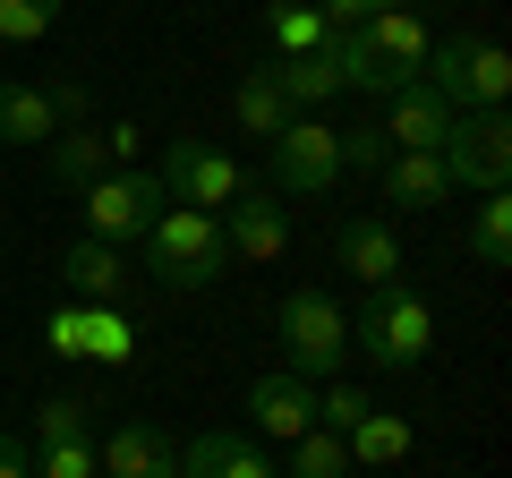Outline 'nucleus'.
Here are the masks:
<instances>
[{"mask_svg":"<svg viewBox=\"0 0 512 478\" xmlns=\"http://www.w3.org/2000/svg\"><path fill=\"white\" fill-rule=\"evenodd\" d=\"M137 248H146V274L171 282V291H205V282H222V265H231L222 214H197V205H163Z\"/></svg>","mask_w":512,"mask_h":478,"instance_id":"f257e3e1","label":"nucleus"},{"mask_svg":"<svg viewBox=\"0 0 512 478\" xmlns=\"http://www.w3.org/2000/svg\"><path fill=\"white\" fill-rule=\"evenodd\" d=\"M350 350H367V368H419L427 350H436V308H427L410 282H384L367 291V308L350 316Z\"/></svg>","mask_w":512,"mask_h":478,"instance_id":"f03ea898","label":"nucleus"},{"mask_svg":"<svg viewBox=\"0 0 512 478\" xmlns=\"http://www.w3.org/2000/svg\"><path fill=\"white\" fill-rule=\"evenodd\" d=\"M419 86H436L453 111H504L512 52H504V43H487V35H444V43H427Z\"/></svg>","mask_w":512,"mask_h":478,"instance_id":"7ed1b4c3","label":"nucleus"},{"mask_svg":"<svg viewBox=\"0 0 512 478\" xmlns=\"http://www.w3.org/2000/svg\"><path fill=\"white\" fill-rule=\"evenodd\" d=\"M274 333H282L291 376H308V385H333V368L350 359V316L333 308L325 291H291V299L274 308Z\"/></svg>","mask_w":512,"mask_h":478,"instance_id":"20e7f679","label":"nucleus"},{"mask_svg":"<svg viewBox=\"0 0 512 478\" xmlns=\"http://www.w3.org/2000/svg\"><path fill=\"white\" fill-rule=\"evenodd\" d=\"M163 180L154 171H103L94 188H77V214H86V239H103V248H137V239L154 231V214H163Z\"/></svg>","mask_w":512,"mask_h":478,"instance_id":"39448f33","label":"nucleus"},{"mask_svg":"<svg viewBox=\"0 0 512 478\" xmlns=\"http://www.w3.org/2000/svg\"><path fill=\"white\" fill-rule=\"evenodd\" d=\"M436 163L453 171V188L495 197V188L512 180V120H504V111H453V129H444Z\"/></svg>","mask_w":512,"mask_h":478,"instance_id":"423d86ee","label":"nucleus"},{"mask_svg":"<svg viewBox=\"0 0 512 478\" xmlns=\"http://www.w3.org/2000/svg\"><path fill=\"white\" fill-rule=\"evenodd\" d=\"M154 180H163L171 205H197V214H222V205L248 197V171H239L222 146H205V137H171V154H163Z\"/></svg>","mask_w":512,"mask_h":478,"instance_id":"0eeeda50","label":"nucleus"},{"mask_svg":"<svg viewBox=\"0 0 512 478\" xmlns=\"http://www.w3.org/2000/svg\"><path fill=\"white\" fill-rule=\"evenodd\" d=\"M43 342H52V359H94V368H128V359H137V325H128V308H77V299H52Z\"/></svg>","mask_w":512,"mask_h":478,"instance_id":"6e6552de","label":"nucleus"},{"mask_svg":"<svg viewBox=\"0 0 512 478\" xmlns=\"http://www.w3.org/2000/svg\"><path fill=\"white\" fill-rule=\"evenodd\" d=\"M342 180V129L333 120H291L274 137V188L282 197H325Z\"/></svg>","mask_w":512,"mask_h":478,"instance_id":"1a4fd4ad","label":"nucleus"},{"mask_svg":"<svg viewBox=\"0 0 512 478\" xmlns=\"http://www.w3.org/2000/svg\"><path fill=\"white\" fill-rule=\"evenodd\" d=\"M384 146L393 154H436L444 146V129H453V103H444L436 86H419V77H410V86H393L384 94Z\"/></svg>","mask_w":512,"mask_h":478,"instance_id":"9d476101","label":"nucleus"},{"mask_svg":"<svg viewBox=\"0 0 512 478\" xmlns=\"http://www.w3.org/2000/svg\"><path fill=\"white\" fill-rule=\"evenodd\" d=\"M333 257H342V274H359L367 291H384V282H402V231L384 214H350L342 231H333Z\"/></svg>","mask_w":512,"mask_h":478,"instance_id":"9b49d317","label":"nucleus"},{"mask_svg":"<svg viewBox=\"0 0 512 478\" xmlns=\"http://www.w3.org/2000/svg\"><path fill=\"white\" fill-rule=\"evenodd\" d=\"M350 35H359L367 52L384 60V77H393V86H410V77H419V60H427V43H436V35H427V18L410 9V0L376 9V18H367V26H350Z\"/></svg>","mask_w":512,"mask_h":478,"instance_id":"f8f14e48","label":"nucleus"},{"mask_svg":"<svg viewBox=\"0 0 512 478\" xmlns=\"http://www.w3.org/2000/svg\"><path fill=\"white\" fill-rule=\"evenodd\" d=\"M94 470L103 478H180V444L163 436V427H111L103 444H94Z\"/></svg>","mask_w":512,"mask_h":478,"instance_id":"ddd939ff","label":"nucleus"},{"mask_svg":"<svg viewBox=\"0 0 512 478\" xmlns=\"http://www.w3.org/2000/svg\"><path fill=\"white\" fill-rule=\"evenodd\" d=\"M248 410H256V436H274V444H299L316 427V385L308 376H256L248 385Z\"/></svg>","mask_w":512,"mask_h":478,"instance_id":"4468645a","label":"nucleus"},{"mask_svg":"<svg viewBox=\"0 0 512 478\" xmlns=\"http://www.w3.org/2000/svg\"><path fill=\"white\" fill-rule=\"evenodd\" d=\"M222 248L231 257H248V265H274L282 248H291V214H282L274 197H239V205H222Z\"/></svg>","mask_w":512,"mask_h":478,"instance_id":"2eb2a0df","label":"nucleus"},{"mask_svg":"<svg viewBox=\"0 0 512 478\" xmlns=\"http://www.w3.org/2000/svg\"><path fill=\"white\" fill-rule=\"evenodd\" d=\"M60 299H77V308H120V248H103V239H77L69 257H60Z\"/></svg>","mask_w":512,"mask_h":478,"instance_id":"dca6fc26","label":"nucleus"},{"mask_svg":"<svg viewBox=\"0 0 512 478\" xmlns=\"http://www.w3.org/2000/svg\"><path fill=\"white\" fill-rule=\"evenodd\" d=\"M180 478H274V470H265L256 436H239V427H214V436L180 444Z\"/></svg>","mask_w":512,"mask_h":478,"instance_id":"f3484780","label":"nucleus"},{"mask_svg":"<svg viewBox=\"0 0 512 478\" xmlns=\"http://www.w3.org/2000/svg\"><path fill=\"white\" fill-rule=\"evenodd\" d=\"M52 137H60L52 86H0V146H52Z\"/></svg>","mask_w":512,"mask_h":478,"instance_id":"a211bd4d","label":"nucleus"},{"mask_svg":"<svg viewBox=\"0 0 512 478\" xmlns=\"http://www.w3.org/2000/svg\"><path fill=\"white\" fill-rule=\"evenodd\" d=\"M376 180H384V197H393V205H444V197H461L453 171H444L436 154H384Z\"/></svg>","mask_w":512,"mask_h":478,"instance_id":"6ab92c4d","label":"nucleus"},{"mask_svg":"<svg viewBox=\"0 0 512 478\" xmlns=\"http://www.w3.org/2000/svg\"><path fill=\"white\" fill-rule=\"evenodd\" d=\"M103 171H128L120 154H111V129H69V137H52V180H60V188H94Z\"/></svg>","mask_w":512,"mask_h":478,"instance_id":"aec40b11","label":"nucleus"},{"mask_svg":"<svg viewBox=\"0 0 512 478\" xmlns=\"http://www.w3.org/2000/svg\"><path fill=\"white\" fill-rule=\"evenodd\" d=\"M350 470H393V461H410V419H402V410H367V419L359 427H350Z\"/></svg>","mask_w":512,"mask_h":478,"instance_id":"412c9836","label":"nucleus"},{"mask_svg":"<svg viewBox=\"0 0 512 478\" xmlns=\"http://www.w3.org/2000/svg\"><path fill=\"white\" fill-rule=\"evenodd\" d=\"M274 86L291 94V111L333 103V94H342V69H333V35L316 43V52H299V60H274Z\"/></svg>","mask_w":512,"mask_h":478,"instance_id":"4be33fe9","label":"nucleus"},{"mask_svg":"<svg viewBox=\"0 0 512 478\" xmlns=\"http://www.w3.org/2000/svg\"><path fill=\"white\" fill-rule=\"evenodd\" d=\"M231 111H239V129H248V137H282V129H291V120H299V111H291V94L274 86V69H256V77H239Z\"/></svg>","mask_w":512,"mask_h":478,"instance_id":"5701e85b","label":"nucleus"},{"mask_svg":"<svg viewBox=\"0 0 512 478\" xmlns=\"http://www.w3.org/2000/svg\"><path fill=\"white\" fill-rule=\"evenodd\" d=\"M333 26L316 18V0H274V9H265V43H274L282 60H299V52H316V43H325Z\"/></svg>","mask_w":512,"mask_h":478,"instance_id":"b1692460","label":"nucleus"},{"mask_svg":"<svg viewBox=\"0 0 512 478\" xmlns=\"http://www.w3.org/2000/svg\"><path fill=\"white\" fill-rule=\"evenodd\" d=\"M470 257L487 265V274H504V265H512V197H504V188L478 205V222H470Z\"/></svg>","mask_w":512,"mask_h":478,"instance_id":"393cba45","label":"nucleus"},{"mask_svg":"<svg viewBox=\"0 0 512 478\" xmlns=\"http://www.w3.org/2000/svg\"><path fill=\"white\" fill-rule=\"evenodd\" d=\"M291 478H350V444L325 436V427H308V436L291 444Z\"/></svg>","mask_w":512,"mask_h":478,"instance_id":"a878e982","label":"nucleus"},{"mask_svg":"<svg viewBox=\"0 0 512 478\" xmlns=\"http://www.w3.org/2000/svg\"><path fill=\"white\" fill-rule=\"evenodd\" d=\"M35 444H94V402H43Z\"/></svg>","mask_w":512,"mask_h":478,"instance_id":"bb28decb","label":"nucleus"},{"mask_svg":"<svg viewBox=\"0 0 512 478\" xmlns=\"http://www.w3.org/2000/svg\"><path fill=\"white\" fill-rule=\"evenodd\" d=\"M60 26V0H0V43H43Z\"/></svg>","mask_w":512,"mask_h":478,"instance_id":"cd10ccee","label":"nucleus"},{"mask_svg":"<svg viewBox=\"0 0 512 478\" xmlns=\"http://www.w3.org/2000/svg\"><path fill=\"white\" fill-rule=\"evenodd\" d=\"M367 410H376V402H367L359 385H316V427H325V436H350Z\"/></svg>","mask_w":512,"mask_h":478,"instance_id":"c85d7f7f","label":"nucleus"},{"mask_svg":"<svg viewBox=\"0 0 512 478\" xmlns=\"http://www.w3.org/2000/svg\"><path fill=\"white\" fill-rule=\"evenodd\" d=\"M35 478H103L94 444H35Z\"/></svg>","mask_w":512,"mask_h":478,"instance_id":"c756f323","label":"nucleus"},{"mask_svg":"<svg viewBox=\"0 0 512 478\" xmlns=\"http://www.w3.org/2000/svg\"><path fill=\"white\" fill-rule=\"evenodd\" d=\"M384 154H393V146H384V129H376V120L342 129V171H384Z\"/></svg>","mask_w":512,"mask_h":478,"instance_id":"7c9ffc66","label":"nucleus"},{"mask_svg":"<svg viewBox=\"0 0 512 478\" xmlns=\"http://www.w3.org/2000/svg\"><path fill=\"white\" fill-rule=\"evenodd\" d=\"M376 9H393V0H316V18H325L333 35H350V26H367Z\"/></svg>","mask_w":512,"mask_h":478,"instance_id":"2f4dec72","label":"nucleus"},{"mask_svg":"<svg viewBox=\"0 0 512 478\" xmlns=\"http://www.w3.org/2000/svg\"><path fill=\"white\" fill-rule=\"evenodd\" d=\"M0 478H35V453L18 436H0Z\"/></svg>","mask_w":512,"mask_h":478,"instance_id":"473e14b6","label":"nucleus"}]
</instances>
